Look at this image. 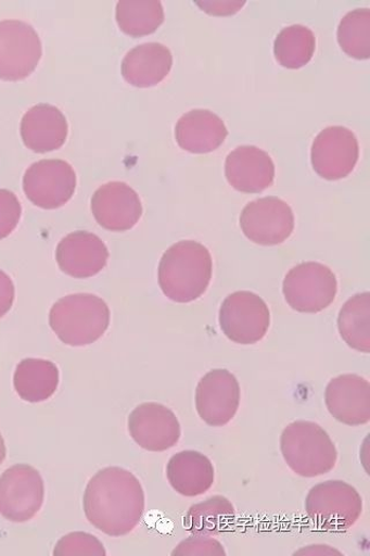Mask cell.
I'll list each match as a JSON object with an SVG mask.
<instances>
[{"label":"cell","mask_w":370,"mask_h":556,"mask_svg":"<svg viewBox=\"0 0 370 556\" xmlns=\"http://www.w3.org/2000/svg\"><path fill=\"white\" fill-rule=\"evenodd\" d=\"M240 225L244 236L257 245L276 247L292 236L295 219L285 201L271 197L246 204Z\"/></svg>","instance_id":"obj_10"},{"label":"cell","mask_w":370,"mask_h":556,"mask_svg":"<svg viewBox=\"0 0 370 556\" xmlns=\"http://www.w3.org/2000/svg\"><path fill=\"white\" fill-rule=\"evenodd\" d=\"M110 252L95 235L85 231L66 236L59 243L56 260L63 273L75 278L98 275L107 265Z\"/></svg>","instance_id":"obj_18"},{"label":"cell","mask_w":370,"mask_h":556,"mask_svg":"<svg viewBox=\"0 0 370 556\" xmlns=\"http://www.w3.org/2000/svg\"><path fill=\"white\" fill-rule=\"evenodd\" d=\"M105 552L103 544L93 534L86 532H73L64 535L58 543L54 555L55 556H72V555H97L104 556Z\"/></svg>","instance_id":"obj_29"},{"label":"cell","mask_w":370,"mask_h":556,"mask_svg":"<svg viewBox=\"0 0 370 556\" xmlns=\"http://www.w3.org/2000/svg\"><path fill=\"white\" fill-rule=\"evenodd\" d=\"M226 179L238 191L258 194L272 186L276 176L270 154L257 147H239L227 155Z\"/></svg>","instance_id":"obj_17"},{"label":"cell","mask_w":370,"mask_h":556,"mask_svg":"<svg viewBox=\"0 0 370 556\" xmlns=\"http://www.w3.org/2000/svg\"><path fill=\"white\" fill-rule=\"evenodd\" d=\"M44 502V482L34 467L17 464L0 477V515L25 523L39 514Z\"/></svg>","instance_id":"obj_8"},{"label":"cell","mask_w":370,"mask_h":556,"mask_svg":"<svg viewBox=\"0 0 370 556\" xmlns=\"http://www.w3.org/2000/svg\"><path fill=\"white\" fill-rule=\"evenodd\" d=\"M14 298L15 289L10 276L0 270V318L8 315L13 306Z\"/></svg>","instance_id":"obj_32"},{"label":"cell","mask_w":370,"mask_h":556,"mask_svg":"<svg viewBox=\"0 0 370 556\" xmlns=\"http://www.w3.org/2000/svg\"><path fill=\"white\" fill-rule=\"evenodd\" d=\"M14 389L27 403H42L55 394L60 371L47 359L26 358L17 364L14 374Z\"/></svg>","instance_id":"obj_23"},{"label":"cell","mask_w":370,"mask_h":556,"mask_svg":"<svg viewBox=\"0 0 370 556\" xmlns=\"http://www.w3.org/2000/svg\"><path fill=\"white\" fill-rule=\"evenodd\" d=\"M20 199L11 190L0 189V240L9 237L22 217Z\"/></svg>","instance_id":"obj_30"},{"label":"cell","mask_w":370,"mask_h":556,"mask_svg":"<svg viewBox=\"0 0 370 556\" xmlns=\"http://www.w3.org/2000/svg\"><path fill=\"white\" fill-rule=\"evenodd\" d=\"M68 126L64 114L52 104L40 103L27 111L22 119L21 134L25 146L34 152L46 153L61 149Z\"/></svg>","instance_id":"obj_19"},{"label":"cell","mask_w":370,"mask_h":556,"mask_svg":"<svg viewBox=\"0 0 370 556\" xmlns=\"http://www.w3.org/2000/svg\"><path fill=\"white\" fill-rule=\"evenodd\" d=\"M235 517L231 501L216 495L192 506L184 517V526L193 535H216L228 531Z\"/></svg>","instance_id":"obj_24"},{"label":"cell","mask_w":370,"mask_h":556,"mask_svg":"<svg viewBox=\"0 0 370 556\" xmlns=\"http://www.w3.org/2000/svg\"><path fill=\"white\" fill-rule=\"evenodd\" d=\"M49 325L63 343L84 346L97 342L107 332L111 309L95 294H68L51 307Z\"/></svg>","instance_id":"obj_3"},{"label":"cell","mask_w":370,"mask_h":556,"mask_svg":"<svg viewBox=\"0 0 370 556\" xmlns=\"http://www.w3.org/2000/svg\"><path fill=\"white\" fill-rule=\"evenodd\" d=\"M167 479L175 492L195 497L205 494L215 482V467L199 451L179 452L167 464Z\"/></svg>","instance_id":"obj_22"},{"label":"cell","mask_w":370,"mask_h":556,"mask_svg":"<svg viewBox=\"0 0 370 556\" xmlns=\"http://www.w3.org/2000/svg\"><path fill=\"white\" fill-rule=\"evenodd\" d=\"M241 390L237 377L225 369L207 372L196 390V409L210 427L231 422L240 407Z\"/></svg>","instance_id":"obj_13"},{"label":"cell","mask_w":370,"mask_h":556,"mask_svg":"<svg viewBox=\"0 0 370 556\" xmlns=\"http://www.w3.org/2000/svg\"><path fill=\"white\" fill-rule=\"evenodd\" d=\"M244 2H205L197 3L199 7L203 9V11L215 14V15H231L239 12L242 7H244Z\"/></svg>","instance_id":"obj_33"},{"label":"cell","mask_w":370,"mask_h":556,"mask_svg":"<svg viewBox=\"0 0 370 556\" xmlns=\"http://www.w3.org/2000/svg\"><path fill=\"white\" fill-rule=\"evenodd\" d=\"M77 187L74 167L64 161L44 160L28 167L24 177L27 199L47 211L65 205Z\"/></svg>","instance_id":"obj_11"},{"label":"cell","mask_w":370,"mask_h":556,"mask_svg":"<svg viewBox=\"0 0 370 556\" xmlns=\"http://www.w3.org/2000/svg\"><path fill=\"white\" fill-rule=\"evenodd\" d=\"M228 136L224 121L206 110H193L176 124V142L191 153H209L222 146Z\"/></svg>","instance_id":"obj_20"},{"label":"cell","mask_w":370,"mask_h":556,"mask_svg":"<svg viewBox=\"0 0 370 556\" xmlns=\"http://www.w3.org/2000/svg\"><path fill=\"white\" fill-rule=\"evenodd\" d=\"M316 39L311 29L292 25L281 29L275 40V56L281 66L299 68L307 65L315 52Z\"/></svg>","instance_id":"obj_26"},{"label":"cell","mask_w":370,"mask_h":556,"mask_svg":"<svg viewBox=\"0 0 370 556\" xmlns=\"http://www.w3.org/2000/svg\"><path fill=\"white\" fill-rule=\"evenodd\" d=\"M144 510L145 494L142 483L125 468L100 469L86 486V518L104 534H129L142 520Z\"/></svg>","instance_id":"obj_1"},{"label":"cell","mask_w":370,"mask_h":556,"mask_svg":"<svg viewBox=\"0 0 370 556\" xmlns=\"http://www.w3.org/2000/svg\"><path fill=\"white\" fill-rule=\"evenodd\" d=\"M116 22L122 31L132 38H140L154 33L164 24L165 12L161 2H118Z\"/></svg>","instance_id":"obj_27"},{"label":"cell","mask_w":370,"mask_h":556,"mask_svg":"<svg viewBox=\"0 0 370 556\" xmlns=\"http://www.w3.org/2000/svg\"><path fill=\"white\" fill-rule=\"evenodd\" d=\"M92 212L103 229L126 232L142 218L143 205L129 185L113 181L101 186L92 198Z\"/></svg>","instance_id":"obj_15"},{"label":"cell","mask_w":370,"mask_h":556,"mask_svg":"<svg viewBox=\"0 0 370 556\" xmlns=\"http://www.w3.org/2000/svg\"><path fill=\"white\" fill-rule=\"evenodd\" d=\"M171 555H200V556H221L226 551L221 543L214 538L205 535H192L176 547Z\"/></svg>","instance_id":"obj_31"},{"label":"cell","mask_w":370,"mask_h":556,"mask_svg":"<svg viewBox=\"0 0 370 556\" xmlns=\"http://www.w3.org/2000/svg\"><path fill=\"white\" fill-rule=\"evenodd\" d=\"M270 309L258 294L238 291L229 294L219 311V324L227 339L238 344H255L267 336Z\"/></svg>","instance_id":"obj_7"},{"label":"cell","mask_w":370,"mask_h":556,"mask_svg":"<svg viewBox=\"0 0 370 556\" xmlns=\"http://www.w3.org/2000/svg\"><path fill=\"white\" fill-rule=\"evenodd\" d=\"M280 450L292 471L304 478L331 472L339 459L336 445L328 432L310 421L290 424L281 433Z\"/></svg>","instance_id":"obj_4"},{"label":"cell","mask_w":370,"mask_h":556,"mask_svg":"<svg viewBox=\"0 0 370 556\" xmlns=\"http://www.w3.org/2000/svg\"><path fill=\"white\" fill-rule=\"evenodd\" d=\"M128 428L132 440L151 452L167 451L181 439L178 417L168 407L157 403L136 407L129 416Z\"/></svg>","instance_id":"obj_14"},{"label":"cell","mask_w":370,"mask_h":556,"mask_svg":"<svg viewBox=\"0 0 370 556\" xmlns=\"http://www.w3.org/2000/svg\"><path fill=\"white\" fill-rule=\"evenodd\" d=\"M339 282L333 271L319 263L299 264L284 280L288 304L299 313H319L336 300Z\"/></svg>","instance_id":"obj_6"},{"label":"cell","mask_w":370,"mask_h":556,"mask_svg":"<svg viewBox=\"0 0 370 556\" xmlns=\"http://www.w3.org/2000/svg\"><path fill=\"white\" fill-rule=\"evenodd\" d=\"M305 506L317 528L346 531L359 520L363 503L355 486L342 480H329L312 486Z\"/></svg>","instance_id":"obj_5"},{"label":"cell","mask_w":370,"mask_h":556,"mask_svg":"<svg viewBox=\"0 0 370 556\" xmlns=\"http://www.w3.org/2000/svg\"><path fill=\"white\" fill-rule=\"evenodd\" d=\"M213 256L202 243L176 242L158 265V286L175 303H191L202 298L213 278Z\"/></svg>","instance_id":"obj_2"},{"label":"cell","mask_w":370,"mask_h":556,"mask_svg":"<svg viewBox=\"0 0 370 556\" xmlns=\"http://www.w3.org/2000/svg\"><path fill=\"white\" fill-rule=\"evenodd\" d=\"M41 58V39L33 26L21 21L0 22V79L29 77Z\"/></svg>","instance_id":"obj_9"},{"label":"cell","mask_w":370,"mask_h":556,"mask_svg":"<svg viewBox=\"0 0 370 556\" xmlns=\"http://www.w3.org/2000/svg\"><path fill=\"white\" fill-rule=\"evenodd\" d=\"M173 56L170 50L157 42L135 47L122 62V76L140 89L161 84L170 73Z\"/></svg>","instance_id":"obj_21"},{"label":"cell","mask_w":370,"mask_h":556,"mask_svg":"<svg viewBox=\"0 0 370 556\" xmlns=\"http://www.w3.org/2000/svg\"><path fill=\"white\" fill-rule=\"evenodd\" d=\"M5 458H7V445H5L4 439L2 437V433H0V465L3 464Z\"/></svg>","instance_id":"obj_35"},{"label":"cell","mask_w":370,"mask_h":556,"mask_svg":"<svg viewBox=\"0 0 370 556\" xmlns=\"http://www.w3.org/2000/svg\"><path fill=\"white\" fill-rule=\"evenodd\" d=\"M339 329L345 343L360 353L370 352V294L358 293L342 307Z\"/></svg>","instance_id":"obj_25"},{"label":"cell","mask_w":370,"mask_h":556,"mask_svg":"<svg viewBox=\"0 0 370 556\" xmlns=\"http://www.w3.org/2000/svg\"><path fill=\"white\" fill-rule=\"evenodd\" d=\"M337 39L341 48L352 59L368 60L370 56V10L357 9L342 20Z\"/></svg>","instance_id":"obj_28"},{"label":"cell","mask_w":370,"mask_h":556,"mask_svg":"<svg viewBox=\"0 0 370 556\" xmlns=\"http://www.w3.org/2000/svg\"><path fill=\"white\" fill-rule=\"evenodd\" d=\"M326 405L339 422L358 427L370 420V386L358 375L333 378L326 390Z\"/></svg>","instance_id":"obj_16"},{"label":"cell","mask_w":370,"mask_h":556,"mask_svg":"<svg viewBox=\"0 0 370 556\" xmlns=\"http://www.w3.org/2000/svg\"><path fill=\"white\" fill-rule=\"evenodd\" d=\"M359 161V142L354 131L333 126L322 130L312 142L311 165L326 180L345 179Z\"/></svg>","instance_id":"obj_12"},{"label":"cell","mask_w":370,"mask_h":556,"mask_svg":"<svg viewBox=\"0 0 370 556\" xmlns=\"http://www.w3.org/2000/svg\"><path fill=\"white\" fill-rule=\"evenodd\" d=\"M342 555V553L337 549H334L327 545H311L307 546L303 549H299L295 553V555Z\"/></svg>","instance_id":"obj_34"}]
</instances>
